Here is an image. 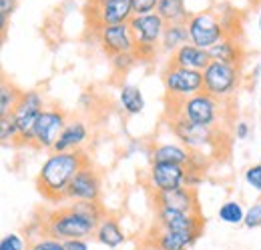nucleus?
<instances>
[{"mask_svg": "<svg viewBox=\"0 0 261 250\" xmlns=\"http://www.w3.org/2000/svg\"><path fill=\"white\" fill-rule=\"evenodd\" d=\"M89 164V157L81 150L53 152L44 160L38 170L36 188L48 202H63L66 198V188L76 172Z\"/></svg>", "mask_w": 261, "mask_h": 250, "instance_id": "1", "label": "nucleus"}, {"mask_svg": "<svg viewBox=\"0 0 261 250\" xmlns=\"http://www.w3.org/2000/svg\"><path fill=\"white\" fill-rule=\"evenodd\" d=\"M98 222L74 210L70 204L59 206L53 210H44L42 216L34 220V236L44 234L59 240H70V238H91L97 232Z\"/></svg>", "mask_w": 261, "mask_h": 250, "instance_id": "2", "label": "nucleus"}, {"mask_svg": "<svg viewBox=\"0 0 261 250\" xmlns=\"http://www.w3.org/2000/svg\"><path fill=\"white\" fill-rule=\"evenodd\" d=\"M187 30H189L191 44L205 48V50H209L211 46L221 42L229 34L237 36L225 22L223 14H217L213 10H203V12L191 14V18L187 20Z\"/></svg>", "mask_w": 261, "mask_h": 250, "instance_id": "3", "label": "nucleus"}, {"mask_svg": "<svg viewBox=\"0 0 261 250\" xmlns=\"http://www.w3.org/2000/svg\"><path fill=\"white\" fill-rule=\"evenodd\" d=\"M169 126L173 128L175 136L195 154H201L203 152L207 154L209 148H215L221 144V136L223 132L219 128H209V126H197L193 122H189L183 114H177V116H171L169 118Z\"/></svg>", "mask_w": 261, "mask_h": 250, "instance_id": "4", "label": "nucleus"}, {"mask_svg": "<svg viewBox=\"0 0 261 250\" xmlns=\"http://www.w3.org/2000/svg\"><path fill=\"white\" fill-rule=\"evenodd\" d=\"M129 26L135 38V54L139 56V60L153 58L157 46L161 44L167 22L157 12H153L145 16H133L129 20Z\"/></svg>", "mask_w": 261, "mask_h": 250, "instance_id": "5", "label": "nucleus"}, {"mask_svg": "<svg viewBox=\"0 0 261 250\" xmlns=\"http://www.w3.org/2000/svg\"><path fill=\"white\" fill-rule=\"evenodd\" d=\"M241 78L243 76L239 66L211 60V64L203 70V92L211 94L221 102H229L239 90Z\"/></svg>", "mask_w": 261, "mask_h": 250, "instance_id": "6", "label": "nucleus"}, {"mask_svg": "<svg viewBox=\"0 0 261 250\" xmlns=\"http://www.w3.org/2000/svg\"><path fill=\"white\" fill-rule=\"evenodd\" d=\"M223 104L225 102L213 98L211 94L199 92L181 102V114L197 126L219 128V122L223 120Z\"/></svg>", "mask_w": 261, "mask_h": 250, "instance_id": "7", "label": "nucleus"}, {"mask_svg": "<svg viewBox=\"0 0 261 250\" xmlns=\"http://www.w3.org/2000/svg\"><path fill=\"white\" fill-rule=\"evenodd\" d=\"M155 224L169 232L183 234L191 240H199L205 228V216L201 212H181V210H169L157 208L155 210Z\"/></svg>", "mask_w": 261, "mask_h": 250, "instance_id": "8", "label": "nucleus"}, {"mask_svg": "<svg viewBox=\"0 0 261 250\" xmlns=\"http://www.w3.org/2000/svg\"><path fill=\"white\" fill-rule=\"evenodd\" d=\"M163 84L167 96L189 98L193 94L203 92V72L167 64L163 72Z\"/></svg>", "mask_w": 261, "mask_h": 250, "instance_id": "9", "label": "nucleus"}, {"mask_svg": "<svg viewBox=\"0 0 261 250\" xmlns=\"http://www.w3.org/2000/svg\"><path fill=\"white\" fill-rule=\"evenodd\" d=\"M44 110V98L38 90H29L22 92L12 116L18 124V132H20V142L22 144H33V128L38 120V116Z\"/></svg>", "mask_w": 261, "mask_h": 250, "instance_id": "10", "label": "nucleus"}, {"mask_svg": "<svg viewBox=\"0 0 261 250\" xmlns=\"http://www.w3.org/2000/svg\"><path fill=\"white\" fill-rule=\"evenodd\" d=\"M66 114L61 108H44L33 128V144L36 148L53 150L66 126Z\"/></svg>", "mask_w": 261, "mask_h": 250, "instance_id": "11", "label": "nucleus"}, {"mask_svg": "<svg viewBox=\"0 0 261 250\" xmlns=\"http://www.w3.org/2000/svg\"><path fill=\"white\" fill-rule=\"evenodd\" d=\"M91 8L95 12V26L102 28V26H111V24H129L133 18V6L130 0H89Z\"/></svg>", "mask_w": 261, "mask_h": 250, "instance_id": "12", "label": "nucleus"}, {"mask_svg": "<svg viewBox=\"0 0 261 250\" xmlns=\"http://www.w3.org/2000/svg\"><path fill=\"white\" fill-rule=\"evenodd\" d=\"M98 198H100V176H98V172L89 162L70 180V184L66 188V200H91V202H98Z\"/></svg>", "mask_w": 261, "mask_h": 250, "instance_id": "13", "label": "nucleus"}, {"mask_svg": "<svg viewBox=\"0 0 261 250\" xmlns=\"http://www.w3.org/2000/svg\"><path fill=\"white\" fill-rule=\"evenodd\" d=\"M153 204H155V210L157 208H169V210H181V212H201L197 190L189 186L155 192L153 194Z\"/></svg>", "mask_w": 261, "mask_h": 250, "instance_id": "14", "label": "nucleus"}, {"mask_svg": "<svg viewBox=\"0 0 261 250\" xmlns=\"http://www.w3.org/2000/svg\"><path fill=\"white\" fill-rule=\"evenodd\" d=\"M98 40L102 50L109 56L123 54V52H135V38L129 24H111L98 28Z\"/></svg>", "mask_w": 261, "mask_h": 250, "instance_id": "15", "label": "nucleus"}, {"mask_svg": "<svg viewBox=\"0 0 261 250\" xmlns=\"http://www.w3.org/2000/svg\"><path fill=\"white\" fill-rule=\"evenodd\" d=\"M187 172H189V166H181V164H163V162L151 164L149 182L155 188V192L175 190V188L185 186Z\"/></svg>", "mask_w": 261, "mask_h": 250, "instance_id": "16", "label": "nucleus"}, {"mask_svg": "<svg viewBox=\"0 0 261 250\" xmlns=\"http://www.w3.org/2000/svg\"><path fill=\"white\" fill-rule=\"evenodd\" d=\"M143 244L153 250H189L195 244V240H191L183 234H177V232H169L155 224L149 230V234L145 236Z\"/></svg>", "mask_w": 261, "mask_h": 250, "instance_id": "17", "label": "nucleus"}, {"mask_svg": "<svg viewBox=\"0 0 261 250\" xmlns=\"http://www.w3.org/2000/svg\"><path fill=\"white\" fill-rule=\"evenodd\" d=\"M209 56L215 63L233 64V66L241 68V64L245 60V48H243V44H241V40L237 36L229 34L221 42H217L215 46L209 48Z\"/></svg>", "mask_w": 261, "mask_h": 250, "instance_id": "18", "label": "nucleus"}, {"mask_svg": "<svg viewBox=\"0 0 261 250\" xmlns=\"http://www.w3.org/2000/svg\"><path fill=\"white\" fill-rule=\"evenodd\" d=\"M169 64L203 72V70L211 64V56H209V50L199 48V46H195V44H191V42H189V44L181 46L179 50H175V52L171 54Z\"/></svg>", "mask_w": 261, "mask_h": 250, "instance_id": "19", "label": "nucleus"}, {"mask_svg": "<svg viewBox=\"0 0 261 250\" xmlns=\"http://www.w3.org/2000/svg\"><path fill=\"white\" fill-rule=\"evenodd\" d=\"M151 158V164H181V166H189L193 162V152L187 148V146H181V144H155L149 152Z\"/></svg>", "mask_w": 261, "mask_h": 250, "instance_id": "20", "label": "nucleus"}, {"mask_svg": "<svg viewBox=\"0 0 261 250\" xmlns=\"http://www.w3.org/2000/svg\"><path fill=\"white\" fill-rule=\"evenodd\" d=\"M87 136H89V130H87L85 122H81V120H70V122H66L65 130H63V134L59 136V140H57L53 152L79 150V146L87 140Z\"/></svg>", "mask_w": 261, "mask_h": 250, "instance_id": "21", "label": "nucleus"}, {"mask_svg": "<svg viewBox=\"0 0 261 250\" xmlns=\"http://www.w3.org/2000/svg\"><path fill=\"white\" fill-rule=\"evenodd\" d=\"M95 240L100 242L102 246H107V248H119L125 242V232H123L121 222L117 220V216L107 214L100 220V224L97 226V232H95Z\"/></svg>", "mask_w": 261, "mask_h": 250, "instance_id": "22", "label": "nucleus"}, {"mask_svg": "<svg viewBox=\"0 0 261 250\" xmlns=\"http://www.w3.org/2000/svg\"><path fill=\"white\" fill-rule=\"evenodd\" d=\"M157 14L163 18L167 24H187L191 14L187 12L185 0H159Z\"/></svg>", "mask_w": 261, "mask_h": 250, "instance_id": "23", "label": "nucleus"}, {"mask_svg": "<svg viewBox=\"0 0 261 250\" xmlns=\"http://www.w3.org/2000/svg\"><path fill=\"white\" fill-rule=\"evenodd\" d=\"M191 38H189V30H187V24H167L163 32V38H161V48L165 52H175L179 50L181 46L189 44Z\"/></svg>", "mask_w": 261, "mask_h": 250, "instance_id": "24", "label": "nucleus"}, {"mask_svg": "<svg viewBox=\"0 0 261 250\" xmlns=\"http://www.w3.org/2000/svg\"><path fill=\"white\" fill-rule=\"evenodd\" d=\"M121 106L127 114H141L143 108H145V98H143V92L139 86L135 84H123L121 86Z\"/></svg>", "mask_w": 261, "mask_h": 250, "instance_id": "25", "label": "nucleus"}, {"mask_svg": "<svg viewBox=\"0 0 261 250\" xmlns=\"http://www.w3.org/2000/svg\"><path fill=\"white\" fill-rule=\"evenodd\" d=\"M20 96H22V90H18L12 82L2 80V86H0V116L12 114Z\"/></svg>", "mask_w": 261, "mask_h": 250, "instance_id": "26", "label": "nucleus"}, {"mask_svg": "<svg viewBox=\"0 0 261 250\" xmlns=\"http://www.w3.org/2000/svg\"><path fill=\"white\" fill-rule=\"evenodd\" d=\"M217 216H219L221 222H225V224H243L245 210H243V206L237 200H227V202H223L219 206Z\"/></svg>", "mask_w": 261, "mask_h": 250, "instance_id": "27", "label": "nucleus"}, {"mask_svg": "<svg viewBox=\"0 0 261 250\" xmlns=\"http://www.w3.org/2000/svg\"><path fill=\"white\" fill-rule=\"evenodd\" d=\"M27 250H66L65 240L53 238V236H29L27 238Z\"/></svg>", "mask_w": 261, "mask_h": 250, "instance_id": "28", "label": "nucleus"}, {"mask_svg": "<svg viewBox=\"0 0 261 250\" xmlns=\"http://www.w3.org/2000/svg\"><path fill=\"white\" fill-rule=\"evenodd\" d=\"M0 140L2 144H12L14 140H20V132H18V124L14 120L12 114L8 116H0Z\"/></svg>", "mask_w": 261, "mask_h": 250, "instance_id": "29", "label": "nucleus"}, {"mask_svg": "<svg viewBox=\"0 0 261 250\" xmlns=\"http://www.w3.org/2000/svg\"><path fill=\"white\" fill-rule=\"evenodd\" d=\"M139 63V56L135 52H123V54H115L111 56V66L117 74H125L129 72L135 64Z\"/></svg>", "mask_w": 261, "mask_h": 250, "instance_id": "30", "label": "nucleus"}, {"mask_svg": "<svg viewBox=\"0 0 261 250\" xmlns=\"http://www.w3.org/2000/svg\"><path fill=\"white\" fill-rule=\"evenodd\" d=\"M130 6H133V16H145L157 12L159 0H130Z\"/></svg>", "mask_w": 261, "mask_h": 250, "instance_id": "31", "label": "nucleus"}, {"mask_svg": "<svg viewBox=\"0 0 261 250\" xmlns=\"http://www.w3.org/2000/svg\"><path fill=\"white\" fill-rule=\"evenodd\" d=\"M243 226H247V228H261V200L245 210Z\"/></svg>", "mask_w": 261, "mask_h": 250, "instance_id": "32", "label": "nucleus"}, {"mask_svg": "<svg viewBox=\"0 0 261 250\" xmlns=\"http://www.w3.org/2000/svg\"><path fill=\"white\" fill-rule=\"evenodd\" d=\"M0 250H27V242L18 234H6L0 240Z\"/></svg>", "mask_w": 261, "mask_h": 250, "instance_id": "33", "label": "nucleus"}, {"mask_svg": "<svg viewBox=\"0 0 261 250\" xmlns=\"http://www.w3.org/2000/svg\"><path fill=\"white\" fill-rule=\"evenodd\" d=\"M245 182L251 188H255L257 192H261V162L249 166V168L245 170Z\"/></svg>", "mask_w": 261, "mask_h": 250, "instance_id": "34", "label": "nucleus"}, {"mask_svg": "<svg viewBox=\"0 0 261 250\" xmlns=\"http://www.w3.org/2000/svg\"><path fill=\"white\" fill-rule=\"evenodd\" d=\"M14 8H16V0H0V24H2V34L6 30L8 18L12 16Z\"/></svg>", "mask_w": 261, "mask_h": 250, "instance_id": "35", "label": "nucleus"}, {"mask_svg": "<svg viewBox=\"0 0 261 250\" xmlns=\"http://www.w3.org/2000/svg\"><path fill=\"white\" fill-rule=\"evenodd\" d=\"M66 250H89V242L87 238H70V240H65Z\"/></svg>", "mask_w": 261, "mask_h": 250, "instance_id": "36", "label": "nucleus"}, {"mask_svg": "<svg viewBox=\"0 0 261 250\" xmlns=\"http://www.w3.org/2000/svg\"><path fill=\"white\" fill-rule=\"evenodd\" d=\"M233 134H235V138L237 140H245L247 136H249V124L247 122H237V124L233 126Z\"/></svg>", "mask_w": 261, "mask_h": 250, "instance_id": "37", "label": "nucleus"}, {"mask_svg": "<svg viewBox=\"0 0 261 250\" xmlns=\"http://www.w3.org/2000/svg\"><path fill=\"white\" fill-rule=\"evenodd\" d=\"M139 250H153V248H149V246H145V244H143V246H141Z\"/></svg>", "mask_w": 261, "mask_h": 250, "instance_id": "38", "label": "nucleus"}, {"mask_svg": "<svg viewBox=\"0 0 261 250\" xmlns=\"http://www.w3.org/2000/svg\"><path fill=\"white\" fill-rule=\"evenodd\" d=\"M259 30H261V12H259Z\"/></svg>", "mask_w": 261, "mask_h": 250, "instance_id": "39", "label": "nucleus"}, {"mask_svg": "<svg viewBox=\"0 0 261 250\" xmlns=\"http://www.w3.org/2000/svg\"><path fill=\"white\" fill-rule=\"evenodd\" d=\"M253 2H255V0H251V4H253Z\"/></svg>", "mask_w": 261, "mask_h": 250, "instance_id": "40", "label": "nucleus"}]
</instances>
